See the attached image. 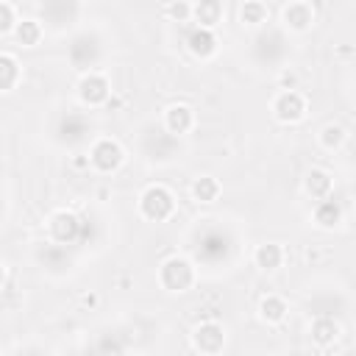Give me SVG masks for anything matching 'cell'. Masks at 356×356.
<instances>
[{
  "label": "cell",
  "mask_w": 356,
  "mask_h": 356,
  "mask_svg": "<svg viewBox=\"0 0 356 356\" xmlns=\"http://www.w3.org/2000/svg\"><path fill=\"white\" fill-rule=\"evenodd\" d=\"M103 56H106L103 39H100L97 33H92V31H83V33L72 36L70 44H67V58H70V64H72L75 70H83V72L97 70V64L103 61Z\"/></svg>",
  "instance_id": "obj_1"
},
{
  "label": "cell",
  "mask_w": 356,
  "mask_h": 356,
  "mask_svg": "<svg viewBox=\"0 0 356 356\" xmlns=\"http://www.w3.org/2000/svg\"><path fill=\"white\" fill-rule=\"evenodd\" d=\"M286 53H289V42L284 39L281 31L267 28V31H259L253 36V56H256L259 64H267L273 70H284Z\"/></svg>",
  "instance_id": "obj_2"
},
{
  "label": "cell",
  "mask_w": 356,
  "mask_h": 356,
  "mask_svg": "<svg viewBox=\"0 0 356 356\" xmlns=\"http://www.w3.org/2000/svg\"><path fill=\"white\" fill-rule=\"evenodd\" d=\"M172 209H175V197H172V192H170L167 186H161V184H153V186H147V189L139 195V211H142V217L150 220V222H164V220L172 214Z\"/></svg>",
  "instance_id": "obj_3"
},
{
  "label": "cell",
  "mask_w": 356,
  "mask_h": 356,
  "mask_svg": "<svg viewBox=\"0 0 356 356\" xmlns=\"http://www.w3.org/2000/svg\"><path fill=\"white\" fill-rule=\"evenodd\" d=\"M159 281L170 292H186L195 284V267L184 256H170L159 267Z\"/></svg>",
  "instance_id": "obj_4"
},
{
  "label": "cell",
  "mask_w": 356,
  "mask_h": 356,
  "mask_svg": "<svg viewBox=\"0 0 356 356\" xmlns=\"http://www.w3.org/2000/svg\"><path fill=\"white\" fill-rule=\"evenodd\" d=\"M92 122L81 111H67L56 125V139L67 147H81L92 139Z\"/></svg>",
  "instance_id": "obj_5"
},
{
  "label": "cell",
  "mask_w": 356,
  "mask_h": 356,
  "mask_svg": "<svg viewBox=\"0 0 356 356\" xmlns=\"http://www.w3.org/2000/svg\"><path fill=\"white\" fill-rule=\"evenodd\" d=\"M89 161H92V167L97 172H106L108 175V172L120 170V164L125 161V150L114 139H95L92 147H89Z\"/></svg>",
  "instance_id": "obj_6"
},
{
  "label": "cell",
  "mask_w": 356,
  "mask_h": 356,
  "mask_svg": "<svg viewBox=\"0 0 356 356\" xmlns=\"http://www.w3.org/2000/svg\"><path fill=\"white\" fill-rule=\"evenodd\" d=\"M50 236L61 245H81V234H83V217H78L75 211H56L50 217Z\"/></svg>",
  "instance_id": "obj_7"
},
{
  "label": "cell",
  "mask_w": 356,
  "mask_h": 356,
  "mask_svg": "<svg viewBox=\"0 0 356 356\" xmlns=\"http://www.w3.org/2000/svg\"><path fill=\"white\" fill-rule=\"evenodd\" d=\"M108 95H111V83L103 72H97V70L83 72V78L78 83V97L83 106H89V108L103 106V103H108Z\"/></svg>",
  "instance_id": "obj_8"
},
{
  "label": "cell",
  "mask_w": 356,
  "mask_h": 356,
  "mask_svg": "<svg viewBox=\"0 0 356 356\" xmlns=\"http://www.w3.org/2000/svg\"><path fill=\"white\" fill-rule=\"evenodd\" d=\"M273 114H275V120H281V122H300L303 120V114H306V100H303V95L298 92V89H284V92H278L275 95V100H273Z\"/></svg>",
  "instance_id": "obj_9"
},
{
  "label": "cell",
  "mask_w": 356,
  "mask_h": 356,
  "mask_svg": "<svg viewBox=\"0 0 356 356\" xmlns=\"http://www.w3.org/2000/svg\"><path fill=\"white\" fill-rule=\"evenodd\" d=\"M192 345H195V350H200V353H217V350H222V345H225V331H222V325L214 323V320H203V323L195 325V331H192Z\"/></svg>",
  "instance_id": "obj_10"
},
{
  "label": "cell",
  "mask_w": 356,
  "mask_h": 356,
  "mask_svg": "<svg viewBox=\"0 0 356 356\" xmlns=\"http://www.w3.org/2000/svg\"><path fill=\"white\" fill-rule=\"evenodd\" d=\"M39 14L47 25L53 28H64L70 22H75L78 17V0H42L39 3Z\"/></svg>",
  "instance_id": "obj_11"
},
{
  "label": "cell",
  "mask_w": 356,
  "mask_h": 356,
  "mask_svg": "<svg viewBox=\"0 0 356 356\" xmlns=\"http://www.w3.org/2000/svg\"><path fill=\"white\" fill-rule=\"evenodd\" d=\"M281 19H284V28L286 31L303 33V31H309L314 25V8L306 0H292L289 6H284Z\"/></svg>",
  "instance_id": "obj_12"
},
{
  "label": "cell",
  "mask_w": 356,
  "mask_h": 356,
  "mask_svg": "<svg viewBox=\"0 0 356 356\" xmlns=\"http://www.w3.org/2000/svg\"><path fill=\"white\" fill-rule=\"evenodd\" d=\"M186 47L195 58H211L217 53V36H214V28H203V25H195L189 33H186Z\"/></svg>",
  "instance_id": "obj_13"
},
{
  "label": "cell",
  "mask_w": 356,
  "mask_h": 356,
  "mask_svg": "<svg viewBox=\"0 0 356 356\" xmlns=\"http://www.w3.org/2000/svg\"><path fill=\"white\" fill-rule=\"evenodd\" d=\"M195 125V111L186 106V103H172L167 111H164V128L175 136H186Z\"/></svg>",
  "instance_id": "obj_14"
},
{
  "label": "cell",
  "mask_w": 356,
  "mask_h": 356,
  "mask_svg": "<svg viewBox=\"0 0 356 356\" xmlns=\"http://www.w3.org/2000/svg\"><path fill=\"white\" fill-rule=\"evenodd\" d=\"M309 334H312V339H314L320 348H328L331 342L339 339L342 328H339V323H337L331 314H317V317L312 320V325H309Z\"/></svg>",
  "instance_id": "obj_15"
},
{
  "label": "cell",
  "mask_w": 356,
  "mask_h": 356,
  "mask_svg": "<svg viewBox=\"0 0 356 356\" xmlns=\"http://www.w3.org/2000/svg\"><path fill=\"white\" fill-rule=\"evenodd\" d=\"M303 189H306V195H309L312 200H323V197L331 195L334 181H331V175H328L325 170L312 167V170L306 172V178H303Z\"/></svg>",
  "instance_id": "obj_16"
},
{
  "label": "cell",
  "mask_w": 356,
  "mask_h": 356,
  "mask_svg": "<svg viewBox=\"0 0 356 356\" xmlns=\"http://www.w3.org/2000/svg\"><path fill=\"white\" fill-rule=\"evenodd\" d=\"M342 217H345V211H342V203L339 200H334L331 195L323 197V200H317V206H314V222L320 228H337L342 222Z\"/></svg>",
  "instance_id": "obj_17"
},
{
  "label": "cell",
  "mask_w": 356,
  "mask_h": 356,
  "mask_svg": "<svg viewBox=\"0 0 356 356\" xmlns=\"http://www.w3.org/2000/svg\"><path fill=\"white\" fill-rule=\"evenodd\" d=\"M192 19L203 28H214L222 19V3L220 0H197L192 6Z\"/></svg>",
  "instance_id": "obj_18"
},
{
  "label": "cell",
  "mask_w": 356,
  "mask_h": 356,
  "mask_svg": "<svg viewBox=\"0 0 356 356\" xmlns=\"http://www.w3.org/2000/svg\"><path fill=\"white\" fill-rule=\"evenodd\" d=\"M253 261H256L259 270H264V273H275V270L281 267V261H284V250H281V245H275V242H264V245L256 248Z\"/></svg>",
  "instance_id": "obj_19"
},
{
  "label": "cell",
  "mask_w": 356,
  "mask_h": 356,
  "mask_svg": "<svg viewBox=\"0 0 356 356\" xmlns=\"http://www.w3.org/2000/svg\"><path fill=\"white\" fill-rule=\"evenodd\" d=\"M286 300L281 295H264L259 300V317L267 323V325H278L284 317H286Z\"/></svg>",
  "instance_id": "obj_20"
},
{
  "label": "cell",
  "mask_w": 356,
  "mask_h": 356,
  "mask_svg": "<svg viewBox=\"0 0 356 356\" xmlns=\"http://www.w3.org/2000/svg\"><path fill=\"white\" fill-rule=\"evenodd\" d=\"M239 22L245 28H264L267 25V6L259 0H245V6L239 8Z\"/></svg>",
  "instance_id": "obj_21"
},
{
  "label": "cell",
  "mask_w": 356,
  "mask_h": 356,
  "mask_svg": "<svg viewBox=\"0 0 356 356\" xmlns=\"http://www.w3.org/2000/svg\"><path fill=\"white\" fill-rule=\"evenodd\" d=\"M192 197H195L197 203H214V200L220 197V181L211 178V175L195 178V184H192Z\"/></svg>",
  "instance_id": "obj_22"
},
{
  "label": "cell",
  "mask_w": 356,
  "mask_h": 356,
  "mask_svg": "<svg viewBox=\"0 0 356 356\" xmlns=\"http://www.w3.org/2000/svg\"><path fill=\"white\" fill-rule=\"evenodd\" d=\"M14 36H17V42H19L22 47H33V44H39V39H42V25H39L36 19H19Z\"/></svg>",
  "instance_id": "obj_23"
},
{
  "label": "cell",
  "mask_w": 356,
  "mask_h": 356,
  "mask_svg": "<svg viewBox=\"0 0 356 356\" xmlns=\"http://www.w3.org/2000/svg\"><path fill=\"white\" fill-rule=\"evenodd\" d=\"M17 78H19V64H17V58H14L11 53H3V56H0V86H3V92H11L14 83H17Z\"/></svg>",
  "instance_id": "obj_24"
},
{
  "label": "cell",
  "mask_w": 356,
  "mask_h": 356,
  "mask_svg": "<svg viewBox=\"0 0 356 356\" xmlns=\"http://www.w3.org/2000/svg\"><path fill=\"white\" fill-rule=\"evenodd\" d=\"M345 139H348V134H345V128H342L339 122H328V125H323V131H320V145H323L325 150H339V147L345 145Z\"/></svg>",
  "instance_id": "obj_25"
},
{
  "label": "cell",
  "mask_w": 356,
  "mask_h": 356,
  "mask_svg": "<svg viewBox=\"0 0 356 356\" xmlns=\"http://www.w3.org/2000/svg\"><path fill=\"white\" fill-rule=\"evenodd\" d=\"M164 14L175 22H186V19H192V6L186 0H172V3H167Z\"/></svg>",
  "instance_id": "obj_26"
},
{
  "label": "cell",
  "mask_w": 356,
  "mask_h": 356,
  "mask_svg": "<svg viewBox=\"0 0 356 356\" xmlns=\"http://www.w3.org/2000/svg\"><path fill=\"white\" fill-rule=\"evenodd\" d=\"M17 25H19V19H17V14H14V6L6 0V3H0V33L6 36V33H11V31H17Z\"/></svg>",
  "instance_id": "obj_27"
},
{
  "label": "cell",
  "mask_w": 356,
  "mask_h": 356,
  "mask_svg": "<svg viewBox=\"0 0 356 356\" xmlns=\"http://www.w3.org/2000/svg\"><path fill=\"white\" fill-rule=\"evenodd\" d=\"M81 303H83V306H95V303H97V295H83Z\"/></svg>",
  "instance_id": "obj_28"
},
{
  "label": "cell",
  "mask_w": 356,
  "mask_h": 356,
  "mask_svg": "<svg viewBox=\"0 0 356 356\" xmlns=\"http://www.w3.org/2000/svg\"><path fill=\"white\" fill-rule=\"evenodd\" d=\"M348 156H350V164L356 167V139H353V145H350V150H348Z\"/></svg>",
  "instance_id": "obj_29"
},
{
  "label": "cell",
  "mask_w": 356,
  "mask_h": 356,
  "mask_svg": "<svg viewBox=\"0 0 356 356\" xmlns=\"http://www.w3.org/2000/svg\"><path fill=\"white\" fill-rule=\"evenodd\" d=\"M284 83H289V89H292V83H295V75L286 72V70H284Z\"/></svg>",
  "instance_id": "obj_30"
}]
</instances>
